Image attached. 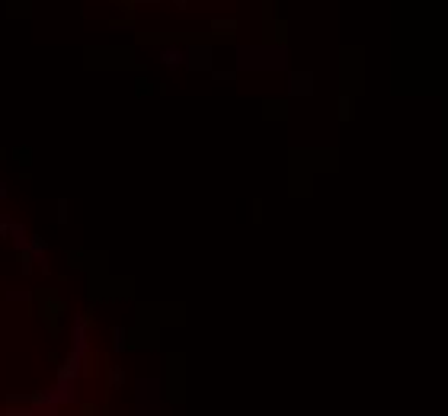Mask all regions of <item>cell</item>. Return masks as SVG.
Masks as SVG:
<instances>
[{
	"mask_svg": "<svg viewBox=\"0 0 448 416\" xmlns=\"http://www.w3.org/2000/svg\"><path fill=\"white\" fill-rule=\"evenodd\" d=\"M29 250H33L35 257H42V253H45V243H42V241H33V243H29Z\"/></svg>",
	"mask_w": 448,
	"mask_h": 416,
	"instance_id": "obj_1",
	"label": "cell"
}]
</instances>
